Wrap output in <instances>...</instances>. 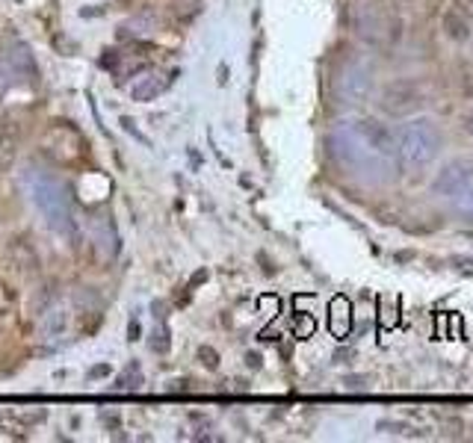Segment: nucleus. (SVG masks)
<instances>
[{"label": "nucleus", "mask_w": 473, "mask_h": 443, "mask_svg": "<svg viewBox=\"0 0 473 443\" xmlns=\"http://www.w3.org/2000/svg\"><path fill=\"white\" fill-rule=\"evenodd\" d=\"M438 154H441V134L429 118H420V122L406 125L402 127V134L397 136V157L402 166L424 169Z\"/></svg>", "instance_id": "obj_1"}, {"label": "nucleus", "mask_w": 473, "mask_h": 443, "mask_svg": "<svg viewBox=\"0 0 473 443\" xmlns=\"http://www.w3.org/2000/svg\"><path fill=\"white\" fill-rule=\"evenodd\" d=\"M424 89H420L415 80H397V83H388L379 95V107L381 113L394 116V118H408L415 116L420 107H424Z\"/></svg>", "instance_id": "obj_2"}, {"label": "nucleus", "mask_w": 473, "mask_h": 443, "mask_svg": "<svg viewBox=\"0 0 473 443\" xmlns=\"http://www.w3.org/2000/svg\"><path fill=\"white\" fill-rule=\"evenodd\" d=\"M470 184H473V157H459L441 169L432 189L444 198H456L459 193H465Z\"/></svg>", "instance_id": "obj_3"}, {"label": "nucleus", "mask_w": 473, "mask_h": 443, "mask_svg": "<svg viewBox=\"0 0 473 443\" xmlns=\"http://www.w3.org/2000/svg\"><path fill=\"white\" fill-rule=\"evenodd\" d=\"M355 134L373 154L397 157V134L388 125L376 122V118H361V122H355Z\"/></svg>", "instance_id": "obj_4"}, {"label": "nucleus", "mask_w": 473, "mask_h": 443, "mask_svg": "<svg viewBox=\"0 0 473 443\" xmlns=\"http://www.w3.org/2000/svg\"><path fill=\"white\" fill-rule=\"evenodd\" d=\"M370 89H373V77H370V68L352 63L344 68V74H340V92H344L349 100H364L370 95Z\"/></svg>", "instance_id": "obj_5"}, {"label": "nucleus", "mask_w": 473, "mask_h": 443, "mask_svg": "<svg viewBox=\"0 0 473 443\" xmlns=\"http://www.w3.org/2000/svg\"><path fill=\"white\" fill-rule=\"evenodd\" d=\"M169 80H172V77H169ZM169 80H160L157 72H148V74L139 77L134 86H130V98H134V100H151V98H157V95L166 89Z\"/></svg>", "instance_id": "obj_6"}, {"label": "nucleus", "mask_w": 473, "mask_h": 443, "mask_svg": "<svg viewBox=\"0 0 473 443\" xmlns=\"http://www.w3.org/2000/svg\"><path fill=\"white\" fill-rule=\"evenodd\" d=\"M45 334L48 337H63L68 328V310L66 308H50L45 314Z\"/></svg>", "instance_id": "obj_7"}, {"label": "nucleus", "mask_w": 473, "mask_h": 443, "mask_svg": "<svg viewBox=\"0 0 473 443\" xmlns=\"http://www.w3.org/2000/svg\"><path fill=\"white\" fill-rule=\"evenodd\" d=\"M15 154H18L15 136L9 134V130L0 127V172H6V169L15 163Z\"/></svg>", "instance_id": "obj_8"}, {"label": "nucleus", "mask_w": 473, "mask_h": 443, "mask_svg": "<svg viewBox=\"0 0 473 443\" xmlns=\"http://www.w3.org/2000/svg\"><path fill=\"white\" fill-rule=\"evenodd\" d=\"M444 30L450 39H456V42H461V39H468V18L461 13H450L444 18Z\"/></svg>", "instance_id": "obj_9"}, {"label": "nucleus", "mask_w": 473, "mask_h": 443, "mask_svg": "<svg viewBox=\"0 0 473 443\" xmlns=\"http://www.w3.org/2000/svg\"><path fill=\"white\" fill-rule=\"evenodd\" d=\"M335 314H337V319H340V326H337V334L344 337L346 331H349V305L344 299H337L335 301Z\"/></svg>", "instance_id": "obj_10"}, {"label": "nucleus", "mask_w": 473, "mask_h": 443, "mask_svg": "<svg viewBox=\"0 0 473 443\" xmlns=\"http://www.w3.org/2000/svg\"><path fill=\"white\" fill-rule=\"evenodd\" d=\"M456 204H459V210H461V213L473 216V184L465 189V193H459V195H456Z\"/></svg>", "instance_id": "obj_11"}, {"label": "nucleus", "mask_w": 473, "mask_h": 443, "mask_svg": "<svg viewBox=\"0 0 473 443\" xmlns=\"http://www.w3.org/2000/svg\"><path fill=\"white\" fill-rule=\"evenodd\" d=\"M198 358H201V364H207V369H216V367H219L216 352L210 349V346H201V349H198Z\"/></svg>", "instance_id": "obj_12"}, {"label": "nucleus", "mask_w": 473, "mask_h": 443, "mask_svg": "<svg viewBox=\"0 0 473 443\" xmlns=\"http://www.w3.org/2000/svg\"><path fill=\"white\" fill-rule=\"evenodd\" d=\"M456 13H461L470 22L473 18V0H456Z\"/></svg>", "instance_id": "obj_13"}, {"label": "nucleus", "mask_w": 473, "mask_h": 443, "mask_svg": "<svg viewBox=\"0 0 473 443\" xmlns=\"http://www.w3.org/2000/svg\"><path fill=\"white\" fill-rule=\"evenodd\" d=\"M461 130H465V134L473 139V109H468L465 118H461Z\"/></svg>", "instance_id": "obj_14"}]
</instances>
